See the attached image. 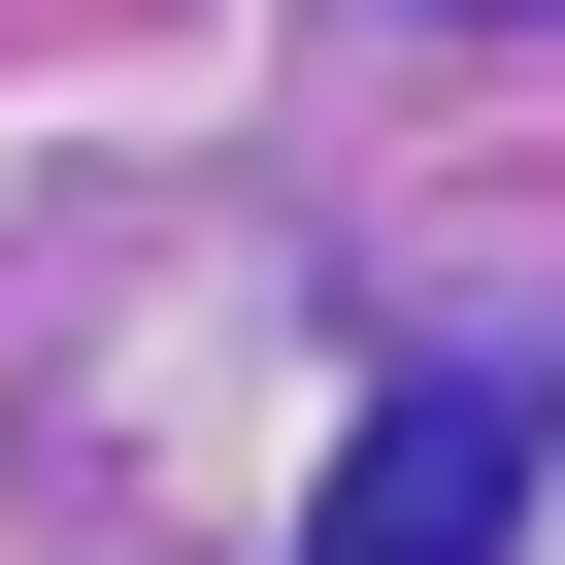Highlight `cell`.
Listing matches in <instances>:
<instances>
[{
  "label": "cell",
  "instance_id": "6da1fadb",
  "mask_svg": "<svg viewBox=\"0 0 565 565\" xmlns=\"http://www.w3.org/2000/svg\"><path fill=\"white\" fill-rule=\"evenodd\" d=\"M499 499H532V366H433V399L333 466V532H300V565H499Z\"/></svg>",
  "mask_w": 565,
  "mask_h": 565
}]
</instances>
